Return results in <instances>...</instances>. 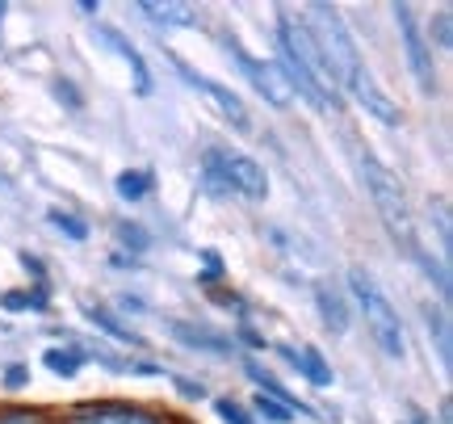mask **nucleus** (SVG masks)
<instances>
[{"mask_svg":"<svg viewBox=\"0 0 453 424\" xmlns=\"http://www.w3.org/2000/svg\"><path fill=\"white\" fill-rule=\"evenodd\" d=\"M315 17H319V34H315V38H319V47H324L336 81L344 84V89L365 105V114H373L382 127H399V122H403L399 105L387 97V89H378V81L370 76V67L361 64V50H357L349 26L340 21V13L332 4H315Z\"/></svg>","mask_w":453,"mask_h":424,"instance_id":"nucleus-1","label":"nucleus"},{"mask_svg":"<svg viewBox=\"0 0 453 424\" xmlns=\"http://www.w3.org/2000/svg\"><path fill=\"white\" fill-rule=\"evenodd\" d=\"M357 173H361V181H365V189H370L373 206H378V214H382L387 231L403 248L416 252V227H411V211H407V197H403L399 177H395L373 151H361V156H357Z\"/></svg>","mask_w":453,"mask_h":424,"instance_id":"nucleus-2","label":"nucleus"},{"mask_svg":"<svg viewBox=\"0 0 453 424\" xmlns=\"http://www.w3.org/2000/svg\"><path fill=\"white\" fill-rule=\"evenodd\" d=\"M277 17H281V21H277V34H281V55H290L294 64L315 81V89H319V97H324L327 110H340V81H336V72H332V64H327V55H324V47H319L315 30L303 26V21H294L286 9H281Z\"/></svg>","mask_w":453,"mask_h":424,"instance_id":"nucleus-3","label":"nucleus"},{"mask_svg":"<svg viewBox=\"0 0 453 424\" xmlns=\"http://www.w3.org/2000/svg\"><path fill=\"white\" fill-rule=\"evenodd\" d=\"M349 281H353L357 298H361V307H365V324H370L373 341H378V349L387 353L390 361H403L407 358V341H403V324H399V311L387 303V294L378 290L361 269H353L349 274Z\"/></svg>","mask_w":453,"mask_h":424,"instance_id":"nucleus-4","label":"nucleus"},{"mask_svg":"<svg viewBox=\"0 0 453 424\" xmlns=\"http://www.w3.org/2000/svg\"><path fill=\"white\" fill-rule=\"evenodd\" d=\"M168 59H173V67L180 72V81H185V84H194V89L202 93V97H211V101H214V110H219V114H223L226 122L235 127V131H240V135H252V118H248V105H243V101L235 97L231 89H223L219 81H211V76H202V72H194V67L185 64L180 55H173V50H168Z\"/></svg>","mask_w":453,"mask_h":424,"instance_id":"nucleus-5","label":"nucleus"},{"mask_svg":"<svg viewBox=\"0 0 453 424\" xmlns=\"http://www.w3.org/2000/svg\"><path fill=\"white\" fill-rule=\"evenodd\" d=\"M214 177L223 181L226 189H240L243 197H265L269 194V177H265V168H260L252 156H240V151H211V160H206Z\"/></svg>","mask_w":453,"mask_h":424,"instance_id":"nucleus-6","label":"nucleus"},{"mask_svg":"<svg viewBox=\"0 0 453 424\" xmlns=\"http://www.w3.org/2000/svg\"><path fill=\"white\" fill-rule=\"evenodd\" d=\"M390 13H395V21H399V38H403V50H407V67H411V76H416V84H420V93H437L433 55H428V42H424L420 26H416L411 4H395Z\"/></svg>","mask_w":453,"mask_h":424,"instance_id":"nucleus-7","label":"nucleus"},{"mask_svg":"<svg viewBox=\"0 0 453 424\" xmlns=\"http://www.w3.org/2000/svg\"><path fill=\"white\" fill-rule=\"evenodd\" d=\"M226 47H231V55H235V64L243 67V76L257 84L260 97L269 101V105H290V84L281 81V72H277V67H269V64H260V59H252V55H248V50H243L235 38H226Z\"/></svg>","mask_w":453,"mask_h":424,"instance_id":"nucleus-8","label":"nucleus"},{"mask_svg":"<svg viewBox=\"0 0 453 424\" xmlns=\"http://www.w3.org/2000/svg\"><path fill=\"white\" fill-rule=\"evenodd\" d=\"M97 38H101V42H110V47L118 50L122 59H127V64H130V72H134V89H139V97H147V93H151V76H147L143 55H139V50L130 47V38H127V34L110 30V26H97Z\"/></svg>","mask_w":453,"mask_h":424,"instance_id":"nucleus-9","label":"nucleus"},{"mask_svg":"<svg viewBox=\"0 0 453 424\" xmlns=\"http://www.w3.org/2000/svg\"><path fill=\"white\" fill-rule=\"evenodd\" d=\"M277 353H281V358L290 361L294 370H303V374H307L311 382H315V387H332V370H327L324 353H319V349H315V344H307V349H303V353H294V349H286V344H281V349H277Z\"/></svg>","mask_w":453,"mask_h":424,"instance_id":"nucleus-10","label":"nucleus"},{"mask_svg":"<svg viewBox=\"0 0 453 424\" xmlns=\"http://www.w3.org/2000/svg\"><path fill=\"white\" fill-rule=\"evenodd\" d=\"M72 424H160L139 408H84L72 416Z\"/></svg>","mask_w":453,"mask_h":424,"instance_id":"nucleus-11","label":"nucleus"},{"mask_svg":"<svg viewBox=\"0 0 453 424\" xmlns=\"http://www.w3.org/2000/svg\"><path fill=\"white\" fill-rule=\"evenodd\" d=\"M139 13L151 17V21H164V26H185V30H194V26H202V17H197L194 4H151V0H143L139 4Z\"/></svg>","mask_w":453,"mask_h":424,"instance_id":"nucleus-12","label":"nucleus"},{"mask_svg":"<svg viewBox=\"0 0 453 424\" xmlns=\"http://www.w3.org/2000/svg\"><path fill=\"white\" fill-rule=\"evenodd\" d=\"M315 303H319V315H324V324L332 332H349V307H344V298H340L336 286H319L315 290Z\"/></svg>","mask_w":453,"mask_h":424,"instance_id":"nucleus-13","label":"nucleus"},{"mask_svg":"<svg viewBox=\"0 0 453 424\" xmlns=\"http://www.w3.org/2000/svg\"><path fill=\"white\" fill-rule=\"evenodd\" d=\"M173 336L189 349H206V353H231V341L219 336V332H206V328H189V324H173Z\"/></svg>","mask_w":453,"mask_h":424,"instance_id":"nucleus-14","label":"nucleus"},{"mask_svg":"<svg viewBox=\"0 0 453 424\" xmlns=\"http://www.w3.org/2000/svg\"><path fill=\"white\" fill-rule=\"evenodd\" d=\"M42 358H47V370H55V374H64V378H72L84 366L81 349H47Z\"/></svg>","mask_w":453,"mask_h":424,"instance_id":"nucleus-15","label":"nucleus"},{"mask_svg":"<svg viewBox=\"0 0 453 424\" xmlns=\"http://www.w3.org/2000/svg\"><path fill=\"white\" fill-rule=\"evenodd\" d=\"M428 315V336H437V353H441V366H449L453 361V344H449V324H445V315L433 307H424Z\"/></svg>","mask_w":453,"mask_h":424,"instance_id":"nucleus-16","label":"nucleus"},{"mask_svg":"<svg viewBox=\"0 0 453 424\" xmlns=\"http://www.w3.org/2000/svg\"><path fill=\"white\" fill-rule=\"evenodd\" d=\"M84 315H88V320H93V324L101 328V332H110L113 341H122V344H139V336H134V332H130V328H122L118 324V320H113L110 311H97V307H84Z\"/></svg>","mask_w":453,"mask_h":424,"instance_id":"nucleus-17","label":"nucleus"},{"mask_svg":"<svg viewBox=\"0 0 453 424\" xmlns=\"http://www.w3.org/2000/svg\"><path fill=\"white\" fill-rule=\"evenodd\" d=\"M147 189H151V177H147V173H122V177H118V194L127 197V202H139Z\"/></svg>","mask_w":453,"mask_h":424,"instance_id":"nucleus-18","label":"nucleus"},{"mask_svg":"<svg viewBox=\"0 0 453 424\" xmlns=\"http://www.w3.org/2000/svg\"><path fill=\"white\" fill-rule=\"evenodd\" d=\"M0 307L4 311H42L47 307V298H42V294H4Z\"/></svg>","mask_w":453,"mask_h":424,"instance_id":"nucleus-19","label":"nucleus"},{"mask_svg":"<svg viewBox=\"0 0 453 424\" xmlns=\"http://www.w3.org/2000/svg\"><path fill=\"white\" fill-rule=\"evenodd\" d=\"M257 412L265 416V420H277V424H286L294 416L286 404H277V399H269V395H257Z\"/></svg>","mask_w":453,"mask_h":424,"instance_id":"nucleus-20","label":"nucleus"},{"mask_svg":"<svg viewBox=\"0 0 453 424\" xmlns=\"http://www.w3.org/2000/svg\"><path fill=\"white\" fill-rule=\"evenodd\" d=\"M50 223H55V227H59V231H67L72 240H84V235H88V227H84V223H81V219H76V214L50 211Z\"/></svg>","mask_w":453,"mask_h":424,"instance_id":"nucleus-21","label":"nucleus"},{"mask_svg":"<svg viewBox=\"0 0 453 424\" xmlns=\"http://www.w3.org/2000/svg\"><path fill=\"white\" fill-rule=\"evenodd\" d=\"M0 424H47V416L30 408H0Z\"/></svg>","mask_w":453,"mask_h":424,"instance_id":"nucleus-22","label":"nucleus"},{"mask_svg":"<svg viewBox=\"0 0 453 424\" xmlns=\"http://www.w3.org/2000/svg\"><path fill=\"white\" fill-rule=\"evenodd\" d=\"M118 240H122V244H130L134 252H143V248L151 244V240H147V231L134 227V223H118Z\"/></svg>","mask_w":453,"mask_h":424,"instance_id":"nucleus-23","label":"nucleus"},{"mask_svg":"<svg viewBox=\"0 0 453 424\" xmlns=\"http://www.w3.org/2000/svg\"><path fill=\"white\" fill-rule=\"evenodd\" d=\"M214 408H219V416H223L226 424H252V416H248V412H243L240 404H231V399H219Z\"/></svg>","mask_w":453,"mask_h":424,"instance_id":"nucleus-24","label":"nucleus"},{"mask_svg":"<svg viewBox=\"0 0 453 424\" xmlns=\"http://www.w3.org/2000/svg\"><path fill=\"white\" fill-rule=\"evenodd\" d=\"M202 257H206V278H219V269H223V261H219V252H214V248H206Z\"/></svg>","mask_w":453,"mask_h":424,"instance_id":"nucleus-25","label":"nucleus"},{"mask_svg":"<svg viewBox=\"0 0 453 424\" xmlns=\"http://www.w3.org/2000/svg\"><path fill=\"white\" fill-rule=\"evenodd\" d=\"M437 34H441V42L449 47V9H441V21H437Z\"/></svg>","mask_w":453,"mask_h":424,"instance_id":"nucleus-26","label":"nucleus"},{"mask_svg":"<svg viewBox=\"0 0 453 424\" xmlns=\"http://www.w3.org/2000/svg\"><path fill=\"white\" fill-rule=\"evenodd\" d=\"M177 387H180V395H189V399H202V395H206L202 387H197V382H185V378H180Z\"/></svg>","mask_w":453,"mask_h":424,"instance_id":"nucleus-27","label":"nucleus"},{"mask_svg":"<svg viewBox=\"0 0 453 424\" xmlns=\"http://www.w3.org/2000/svg\"><path fill=\"white\" fill-rule=\"evenodd\" d=\"M4 382H9V387H21V382H26V370H21V366H13V370L4 374Z\"/></svg>","mask_w":453,"mask_h":424,"instance_id":"nucleus-28","label":"nucleus"},{"mask_svg":"<svg viewBox=\"0 0 453 424\" xmlns=\"http://www.w3.org/2000/svg\"><path fill=\"white\" fill-rule=\"evenodd\" d=\"M411 424H428V420H424V416H411Z\"/></svg>","mask_w":453,"mask_h":424,"instance_id":"nucleus-29","label":"nucleus"},{"mask_svg":"<svg viewBox=\"0 0 453 424\" xmlns=\"http://www.w3.org/2000/svg\"><path fill=\"white\" fill-rule=\"evenodd\" d=\"M0 13H4V4H0Z\"/></svg>","mask_w":453,"mask_h":424,"instance_id":"nucleus-30","label":"nucleus"}]
</instances>
